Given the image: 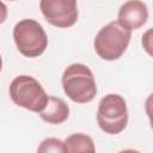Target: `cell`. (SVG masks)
<instances>
[{
    "mask_svg": "<svg viewBox=\"0 0 153 153\" xmlns=\"http://www.w3.org/2000/svg\"><path fill=\"white\" fill-rule=\"evenodd\" d=\"M10 98L12 102L29 111L39 114L48 104L49 96L41 82L31 75L16 76L8 87Z\"/></svg>",
    "mask_w": 153,
    "mask_h": 153,
    "instance_id": "3",
    "label": "cell"
},
{
    "mask_svg": "<svg viewBox=\"0 0 153 153\" xmlns=\"http://www.w3.org/2000/svg\"><path fill=\"white\" fill-rule=\"evenodd\" d=\"M66 146L68 152L78 153V152H94V142L91 136L82 133H74L69 135L66 140Z\"/></svg>",
    "mask_w": 153,
    "mask_h": 153,
    "instance_id": "9",
    "label": "cell"
},
{
    "mask_svg": "<svg viewBox=\"0 0 153 153\" xmlns=\"http://www.w3.org/2000/svg\"><path fill=\"white\" fill-rule=\"evenodd\" d=\"M141 44H142L143 50L149 56L153 57V27H151L143 32V35L141 37Z\"/></svg>",
    "mask_w": 153,
    "mask_h": 153,
    "instance_id": "11",
    "label": "cell"
},
{
    "mask_svg": "<svg viewBox=\"0 0 153 153\" xmlns=\"http://www.w3.org/2000/svg\"><path fill=\"white\" fill-rule=\"evenodd\" d=\"M145 111H146V115L148 116L151 128L153 129V93H151L146 98V102H145Z\"/></svg>",
    "mask_w": 153,
    "mask_h": 153,
    "instance_id": "12",
    "label": "cell"
},
{
    "mask_svg": "<svg viewBox=\"0 0 153 153\" xmlns=\"http://www.w3.org/2000/svg\"><path fill=\"white\" fill-rule=\"evenodd\" d=\"M97 123L106 134L116 135L122 133L128 124L126 99L117 93H109L104 96L98 104Z\"/></svg>",
    "mask_w": 153,
    "mask_h": 153,
    "instance_id": "5",
    "label": "cell"
},
{
    "mask_svg": "<svg viewBox=\"0 0 153 153\" xmlns=\"http://www.w3.org/2000/svg\"><path fill=\"white\" fill-rule=\"evenodd\" d=\"M130 38L131 31L114 20L99 29L93 39V48L102 60L115 61L126 53Z\"/></svg>",
    "mask_w": 153,
    "mask_h": 153,
    "instance_id": "2",
    "label": "cell"
},
{
    "mask_svg": "<svg viewBox=\"0 0 153 153\" xmlns=\"http://www.w3.org/2000/svg\"><path fill=\"white\" fill-rule=\"evenodd\" d=\"M10 1H14V0H10Z\"/></svg>",
    "mask_w": 153,
    "mask_h": 153,
    "instance_id": "13",
    "label": "cell"
},
{
    "mask_svg": "<svg viewBox=\"0 0 153 153\" xmlns=\"http://www.w3.org/2000/svg\"><path fill=\"white\" fill-rule=\"evenodd\" d=\"M37 152L39 153H49V152L66 153L68 152V149H67L65 141L56 139V137H47L39 143V146L37 147Z\"/></svg>",
    "mask_w": 153,
    "mask_h": 153,
    "instance_id": "10",
    "label": "cell"
},
{
    "mask_svg": "<svg viewBox=\"0 0 153 153\" xmlns=\"http://www.w3.org/2000/svg\"><path fill=\"white\" fill-rule=\"evenodd\" d=\"M39 10L45 20L55 27L67 29L78 20L76 0H39Z\"/></svg>",
    "mask_w": 153,
    "mask_h": 153,
    "instance_id": "6",
    "label": "cell"
},
{
    "mask_svg": "<svg viewBox=\"0 0 153 153\" xmlns=\"http://www.w3.org/2000/svg\"><path fill=\"white\" fill-rule=\"evenodd\" d=\"M13 41L18 51L25 57H38L48 47V36L35 19H22L13 27Z\"/></svg>",
    "mask_w": 153,
    "mask_h": 153,
    "instance_id": "4",
    "label": "cell"
},
{
    "mask_svg": "<svg viewBox=\"0 0 153 153\" xmlns=\"http://www.w3.org/2000/svg\"><path fill=\"white\" fill-rule=\"evenodd\" d=\"M61 82L63 92L74 103H90L97 94L94 75L90 67L84 63L69 65L63 71Z\"/></svg>",
    "mask_w": 153,
    "mask_h": 153,
    "instance_id": "1",
    "label": "cell"
},
{
    "mask_svg": "<svg viewBox=\"0 0 153 153\" xmlns=\"http://www.w3.org/2000/svg\"><path fill=\"white\" fill-rule=\"evenodd\" d=\"M148 20V8L142 0H128L121 5L117 22L127 30H137Z\"/></svg>",
    "mask_w": 153,
    "mask_h": 153,
    "instance_id": "7",
    "label": "cell"
},
{
    "mask_svg": "<svg viewBox=\"0 0 153 153\" xmlns=\"http://www.w3.org/2000/svg\"><path fill=\"white\" fill-rule=\"evenodd\" d=\"M38 115L49 124H61L69 117V106L63 99L55 96H49L47 106Z\"/></svg>",
    "mask_w": 153,
    "mask_h": 153,
    "instance_id": "8",
    "label": "cell"
}]
</instances>
